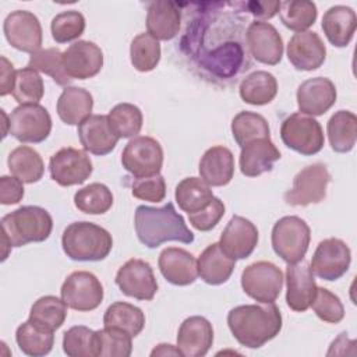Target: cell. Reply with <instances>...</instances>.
I'll use <instances>...</instances> for the list:
<instances>
[{
    "instance_id": "cell-13",
    "label": "cell",
    "mask_w": 357,
    "mask_h": 357,
    "mask_svg": "<svg viewBox=\"0 0 357 357\" xmlns=\"http://www.w3.org/2000/svg\"><path fill=\"white\" fill-rule=\"evenodd\" d=\"M92 160L88 153L77 148H61L49 160V173L61 187L78 185L92 174Z\"/></svg>"
},
{
    "instance_id": "cell-2",
    "label": "cell",
    "mask_w": 357,
    "mask_h": 357,
    "mask_svg": "<svg viewBox=\"0 0 357 357\" xmlns=\"http://www.w3.org/2000/svg\"><path fill=\"white\" fill-rule=\"evenodd\" d=\"M134 226L138 240L148 248H156L167 241H180L184 244L194 241L192 231L187 227L183 216L172 202L160 208L137 206Z\"/></svg>"
},
{
    "instance_id": "cell-52",
    "label": "cell",
    "mask_w": 357,
    "mask_h": 357,
    "mask_svg": "<svg viewBox=\"0 0 357 357\" xmlns=\"http://www.w3.org/2000/svg\"><path fill=\"white\" fill-rule=\"evenodd\" d=\"M250 13L258 18H272L279 13L280 1H250L244 4Z\"/></svg>"
},
{
    "instance_id": "cell-42",
    "label": "cell",
    "mask_w": 357,
    "mask_h": 357,
    "mask_svg": "<svg viewBox=\"0 0 357 357\" xmlns=\"http://www.w3.org/2000/svg\"><path fill=\"white\" fill-rule=\"evenodd\" d=\"M130 60L135 70L148 73L160 61V43L148 32L137 35L130 45Z\"/></svg>"
},
{
    "instance_id": "cell-27",
    "label": "cell",
    "mask_w": 357,
    "mask_h": 357,
    "mask_svg": "<svg viewBox=\"0 0 357 357\" xmlns=\"http://www.w3.org/2000/svg\"><path fill=\"white\" fill-rule=\"evenodd\" d=\"M181 24V13L176 3L156 0L148 6L146 29L156 40H170L178 31Z\"/></svg>"
},
{
    "instance_id": "cell-49",
    "label": "cell",
    "mask_w": 357,
    "mask_h": 357,
    "mask_svg": "<svg viewBox=\"0 0 357 357\" xmlns=\"http://www.w3.org/2000/svg\"><path fill=\"white\" fill-rule=\"evenodd\" d=\"M131 194L142 201L160 202L166 197V181L160 174L135 178L131 184Z\"/></svg>"
},
{
    "instance_id": "cell-16",
    "label": "cell",
    "mask_w": 357,
    "mask_h": 357,
    "mask_svg": "<svg viewBox=\"0 0 357 357\" xmlns=\"http://www.w3.org/2000/svg\"><path fill=\"white\" fill-rule=\"evenodd\" d=\"M251 56L268 66H276L283 56V40L276 28L265 21H252L245 32Z\"/></svg>"
},
{
    "instance_id": "cell-33",
    "label": "cell",
    "mask_w": 357,
    "mask_h": 357,
    "mask_svg": "<svg viewBox=\"0 0 357 357\" xmlns=\"http://www.w3.org/2000/svg\"><path fill=\"white\" fill-rule=\"evenodd\" d=\"M238 92L240 98L248 105H268L275 99L278 93V81L271 73L258 70L241 81Z\"/></svg>"
},
{
    "instance_id": "cell-24",
    "label": "cell",
    "mask_w": 357,
    "mask_h": 357,
    "mask_svg": "<svg viewBox=\"0 0 357 357\" xmlns=\"http://www.w3.org/2000/svg\"><path fill=\"white\" fill-rule=\"evenodd\" d=\"M159 271L174 286H188L198 278L195 257L178 247H167L159 254Z\"/></svg>"
},
{
    "instance_id": "cell-10",
    "label": "cell",
    "mask_w": 357,
    "mask_h": 357,
    "mask_svg": "<svg viewBox=\"0 0 357 357\" xmlns=\"http://www.w3.org/2000/svg\"><path fill=\"white\" fill-rule=\"evenodd\" d=\"M8 119V134L20 142L39 144L45 141L52 131V117L39 103L20 105L11 112Z\"/></svg>"
},
{
    "instance_id": "cell-19",
    "label": "cell",
    "mask_w": 357,
    "mask_h": 357,
    "mask_svg": "<svg viewBox=\"0 0 357 357\" xmlns=\"http://www.w3.org/2000/svg\"><path fill=\"white\" fill-rule=\"evenodd\" d=\"M336 86L325 77L308 78L297 88V105L303 114L315 117L326 113L336 102Z\"/></svg>"
},
{
    "instance_id": "cell-7",
    "label": "cell",
    "mask_w": 357,
    "mask_h": 357,
    "mask_svg": "<svg viewBox=\"0 0 357 357\" xmlns=\"http://www.w3.org/2000/svg\"><path fill=\"white\" fill-rule=\"evenodd\" d=\"M121 165L135 178L160 174L163 166V149L152 137H134L121 152Z\"/></svg>"
},
{
    "instance_id": "cell-44",
    "label": "cell",
    "mask_w": 357,
    "mask_h": 357,
    "mask_svg": "<svg viewBox=\"0 0 357 357\" xmlns=\"http://www.w3.org/2000/svg\"><path fill=\"white\" fill-rule=\"evenodd\" d=\"M96 346L100 357H128L132 351V336L123 329L103 326L96 331Z\"/></svg>"
},
{
    "instance_id": "cell-50",
    "label": "cell",
    "mask_w": 357,
    "mask_h": 357,
    "mask_svg": "<svg viewBox=\"0 0 357 357\" xmlns=\"http://www.w3.org/2000/svg\"><path fill=\"white\" fill-rule=\"evenodd\" d=\"M223 215H225L223 201L218 197H213L212 202L205 209L195 212V213H190L188 220H190L191 226L195 227L197 230L209 231L219 223V220L223 218Z\"/></svg>"
},
{
    "instance_id": "cell-40",
    "label": "cell",
    "mask_w": 357,
    "mask_h": 357,
    "mask_svg": "<svg viewBox=\"0 0 357 357\" xmlns=\"http://www.w3.org/2000/svg\"><path fill=\"white\" fill-rule=\"evenodd\" d=\"M109 124L119 138H134L144 123L142 112L132 103H119L107 114Z\"/></svg>"
},
{
    "instance_id": "cell-30",
    "label": "cell",
    "mask_w": 357,
    "mask_h": 357,
    "mask_svg": "<svg viewBox=\"0 0 357 357\" xmlns=\"http://www.w3.org/2000/svg\"><path fill=\"white\" fill-rule=\"evenodd\" d=\"M93 98L89 91L79 86H66L56 105L60 120L68 126H78L91 116Z\"/></svg>"
},
{
    "instance_id": "cell-48",
    "label": "cell",
    "mask_w": 357,
    "mask_h": 357,
    "mask_svg": "<svg viewBox=\"0 0 357 357\" xmlns=\"http://www.w3.org/2000/svg\"><path fill=\"white\" fill-rule=\"evenodd\" d=\"M319 319L329 324H337L344 318V307L340 298L325 287H318L311 304Z\"/></svg>"
},
{
    "instance_id": "cell-18",
    "label": "cell",
    "mask_w": 357,
    "mask_h": 357,
    "mask_svg": "<svg viewBox=\"0 0 357 357\" xmlns=\"http://www.w3.org/2000/svg\"><path fill=\"white\" fill-rule=\"evenodd\" d=\"M258 244L257 226L238 215L231 216L219 240L220 248L233 259L248 258Z\"/></svg>"
},
{
    "instance_id": "cell-39",
    "label": "cell",
    "mask_w": 357,
    "mask_h": 357,
    "mask_svg": "<svg viewBox=\"0 0 357 357\" xmlns=\"http://www.w3.org/2000/svg\"><path fill=\"white\" fill-rule=\"evenodd\" d=\"M280 21L291 31L303 32L314 25L318 11L317 6L308 0H286L280 1Z\"/></svg>"
},
{
    "instance_id": "cell-31",
    "label": "cell",
    "mask_w": 357,
    "mask_h": 357,
    "mask_svg": "<svg viewBox=\"0 0 357 357\" xmlns=\"http://www.w3.org/2000/svg\"><path fill=\"white\" fill-rule=\"evenodd\" d=\"M331 148L337 153L350 152L357 139V117L350 110H337L326 126Z\"/></svg>"
},
{
    "instance_id": "cell-14",
    "label": "cell",
    "mask_w": 357,
    "mask_h": 357,
    "mask_svg": "<svg viewBox=\"0 0 357 357\" xmlns=\"http://www.w3.org/2000/svg\"><path fill=\"white\" fill-rule=\"evenodd\" d=\"M3 32L7 42L17 50L36 53L42 46V25L38 17L26 10L10 13L3 24Z\"/></svg>"
},
{
    "instance_id": "cell-21",
    "label": "cell",
    "mask_w": 357,
    "mask_h": 357,
    "mask_svg": "<svg viewBox=\"0 0 357 357\" xmlns=\"http://www.w3.org/2000/svg\"><path fill=\"white\" fill-rule=\"evenodd\" d=\"M286 303L296 312L307 311L317 294V283L308 264H289L286 268Z\"/></svg>"
},
{
    "instance_id": "cell-34",
    "label": "cell",
    "mask_w": 357,
    "mask_h": 357,
    "mask_svg": "<svg viewBox=\"0 0 357 357\" xmlns=\"http://www.w3.org/2000/svg\"><path fill=\"white\" fill-rule=\"evenodd\" d=\"M8 169L13 176L22 183H38L45 173V163L42 156L31 146L21 145L13 149L7 159Z\"/></svg>"
},
{
    "instance_id": "cell-46",
    "label": "cell",
    "mask_w": 357,
    "mask_h": 357,
    "mask_svg": "<svg viewBox=\"0 0 357 357\" xmlns=\"http://www.w3.org/2000/svg\"><path fill=\"white\" fill-rule=\"evenodd\" d=\"M28 67L50 75L52 79L61 86H66L73 81L64 71L63 52H60L57 47L40 49L39 52L31 54Z\"/></svg>"
},
{
    "instance_id": "cell-12",
    "label": "cell",
    "mask_w": 357,
    "mask_h": 357,
    "mask_svg": "<svg viewBox=\"0 0 357 357\" xmlns=\"http://www.w3.org/2000/svg\"><path fill=\"white\" fill-rule=\"evenodd\" d=\"M351 251L349 245L340 238H325L322 240L311 258V272L328 282L340 279L350 266Z\"/></svg>"
},
{
    "instance_id": "cell-38",
    "label": "cell",
    "mask_w": 357,
    "mask_h": 357,
    "mask_svg": "<svg viewBox=\"0 0 357 357\" xmlns=\"http://www.w3.org/2000/svg\"><path fill=\"white\" fill-rule=\"evenodd\" d=\"M67 318L66 303L56 296L38 298L29 311V319L49 331H57Z\"/></svg>"
},
{
    "instance_id": "cell-29",
    "label": "cell",
    "mask_w": 357,
    "mask_h": 357,
    "mask_svg": "<svg viewBox=\"0 0 357 357\" xmlns=\"http://www.w3.org/2000/svg\"><path fill=\"white\" fill-rule=\"evenodd\" d=\"M356 26V13L347 6H333L322 17V31L326 39L336 47H346L350 43Z\"/></svg>"
},
{
    "instance_id": "cell-51",
    "label": "cell",
    "mask_w": 357,
    "mask_h": 357,
    "mask_svg": "<svg viewBox=\"0 0 357 357\" xmlns=\"http://www.w3.org/2000/svg\"><path fill=\"white\" fill-rule=\"evenodd\" d=\"M24 198V183L15 176L0 177V204L14 205Z\"/></svg>"
},
{
    "instance_id": "cell-17",
    "label": "cell",
    "mask_w": 357,
    "mask_h": 357,
    "mask_svg": "<svg viewBox=\"0 0 357 357\" xmlns=\"http://www.w3.org/2000/svg\"><path fill=\"white\" fill-rule=\"evenodd\" d=\"M63 66L71 79L95 77L103 67V53L89 40H78L63 52Z\"/></svg>"
},
{
    "instance_id": "cell-4",
    "label": "cell",
    "mask_w": 357,
    "mask_h": 357,
    "mask_svg": "<svg viewBox=\"0 0 357 357\" xmlns=\"http://www.w3.org/2000/svg\"><path fill=\"white\" fill-rule=\"evenodd\" d=\"M64 254L73 261L96 262L105 259L113 247L112 234L92 222H73L61 236Z\"/></svg>"
},
{
    "instance_id": "cell-37",
    "label": "cell",
    "mask_w": 357,
    "mask_h": 357,
    "mask_svg": "<svg viewBox=\"0 0 357 357\" xmlns=\"http://www.w3.org/2000/svg\"><path fill=\"white\" fill-rule=\"evenodd\" d=\"M231 134L240 148L257 138H271V130L266 119L248 110H243L233 117Z\"/></svg>"
},
{
    "instance_id": "cell-22",
    "label": "cell",
    "mask_w": 357,
    "mask_h": 357,
    "mask_svg": "<svg viewBox=\"0 0 357 357\" xmlns=\"http://www.w3.org/2000/svg\"><path fill=\"white\" fill-rule=\"evenodd\" d=\"M213 343L212 324L199 315L185 318L177 332V349L184 357H202Z\"/></svg>"
},
{
    "instance_id": "cell-3",
    "label": "cell",
    "mask_w": 357,
    "mask_h": 357,
    "mask_svg": "<svg viewBox=\"0 0 357 357\" xmlns=\"http://www.w3.org/2000/svg\"><path fill=\"white\" fill-rule=\"evenodd\" d=\"M1 245L6 261L11 247H22L29 243H42L49 238L53 229L50 213L38 205H25L1 218Z\"/></svg>"
},
{
    "instance_id": "cell-32",
    "label": "cell",
    "mask_w": 357,
    "mask_h": 357,
    "mask_svg": "<svg viewBox=\"0 0 357 357\" xmlns=\"http://www.w3.org/2000/svg\"><path fill=\"white\" fill-rule=\"evenodd\" d=\"M213 197L211 185H208L201 177L183 178L176 185L174 191L178 208L188 215L205 209L212 202Z\"/></svg>"
},
{
    "instance_id": "cell-5",
    "label": "cell",
    "mask_w": 357,
    "mask_h": 357,
    "mask_svg": "<svg viewBox=\"0 0 357 357\" xmlns=\"http://www.w3.org/2000/svg\"><path fill=\"white\" fill-rule=\"evenodd\" d=\"M272 248L287 264H297L304 259L310 240L311 229L307 222L298 216H283L272 229Z\"/></svg>"
},
{
    "instance_id": "cell-45",
    "label": "cell",
    "mask_w": 357,
    "mask_h": 357,
    "mask_svg": "<svg viewBox=\"0 0 357 357\" xmlns=\"http://www.w3.org/2000/svg\"><path fill=\"white\" fill-rule=\"evenodd\" d=\"M63 351L70 357H98L96 331L84 325L71 326L63 335Z\"/></svg>"
},
{
    "instance_id": "cell-41",
    "label": "cell",
    "mask_w": 357,
    "mask_h": 357,
    "mask_svg": "<svg viewBox=\"0 0 357 357\" xmlns=\"http://www.w3.org/2000/svg\"><path fill=\"white\" fill-rule=\"evenodd\" d=\"M74 205L84 213L102 215L112 208L113 194L107 185L102 183H92L74 194Z\"/></svg>"
},
{
    "instance_id": "cell-47",
    "label": "cell",
    "mask_w": 357,
    "mask_h": 357,
    "mask_svg": "<svg viewBox=\"0 0 357 357\" xmlns=\"http://www.w3.org/2000/svg\"><path fill=\"white\" fill-rule=\"evenodd\" d=\"M52 38L57 43H67L78 39L85 31V17L77 10H67L57 14L50 24Z\"/></svg>"
},
{
    "instance_id": "cell-9",
    "label": "cell",
    "mask_w": 357,
    "mask_h": 357,
    "mask_svg": "<svg viewBox=\"0 0 357 357\" xmlns=\"http://www.w3.org/2000/svg\"><path fill=\"white\" fill-rule=\"evenodd\" d=\"M241 287L258 303H275L283 287V273L275 264L258 261L244 268Z\"/></svg>"
},
{
    "instance_id": "cell-1",
    "label": "cell",
    "mask_w": 357,
    "mask_h": 357,
    "mask_svg": "<svg viewBox=\"0 0 357 357\" xmlns=\"http://www.w3.org/2000/svg\"><path fill=\"white\" fill-rule=\"evenodd\" d=\"M227 325L241 346L259 349L279 335L282 314L275 303L238 305L229 311Z\"/></svg>"
},
{
    "instance_id": "cell-35",
    "label": "cell",
    "mask_w": 357,
    "mask_h": 357,
    "mask_svg": "<svg viewBox=\"0 0 357 357\" xmlns=\"http://www.w3.org/2000/svg\"><path fill=\"white\" fill-rule=\"evenodd\" d=\"M54 332L49 331L31 319L21 324L15 331V340L20 350L32 357L46 356L54 344Z\"/></svg>"
},
{
    "instance_id": "cell-6",
    "label": "cell",
    "mask_w": 357,
    "mask_h": 357,
    "mask_svg": "<svg viewBox=\"0 0 357 357\" xmlns=\"http://www.w3.org/2000/svg\"><path fill=\"white\" fill-rule=\"evenodd\" d=\"M280 138L287 148L304 156L318 153L325 142L321 124L314 117L300 112L282 121Z\"/></svg>"
},
{
    "instance_id": "cell-36",
    "label": "cell",
    "mask_w": 357,
    "mask_h": 357,
    "mask_svg": "<svg viewBox=\"0 0 357 357\" xmlns=\"http://www.w3.org/2000/svg\"><path fill=\"white\" fill-rule=\"evenodd\" d=\"M103 326L123 329L135 337L142 332L145 326V315L137 305L126 301H116L110 304L105 311Z\"/></svg>"
},
{
    "instance_id": "cell-15",
    "label": "cell",
    "mask_w": 357,
    "mask_h": 357,
    "mask_svg": "<svg viewBox=\"0 0 357 357\" xmlns=\"http://www.w3.org/2000/svg\"><path fill=\"white\" fill-rule=\"evenodd\" d=\"M114 280L123 294L137 300L149 301L158 291L152 266L139 258H131L120 266Z\"/></svg>"
},
{
    "instance_id": "cell-26",
    "label": "cell",
    "mask_w": 357,
    "mask_h": 357,
    "mask_svg": "<svg viewBox=\"0 0 357 357\" xmlns=\"http://www.w3.org/2000/svg\"><path fill=\"white\" fill-rule=\"evenodd\" d=\"M201 178L211 187H222L234 176V156L226 146L216 145L205 151L198 167Z\"/></svg>"
},
{
    "instance_id": "cell-54",
    "label": "cell",
    "mask_w": 357,
    "mask_h": 357,
    "mask_svg": "<svg viewBox=\"0 0 357 357\" xmlns=\"http://www.w3.org/2000/svg\"><path fill=\"white\" fill-rule=\"evenodd\" d=\"M151 356H181V353L177 346L160 343L151 351Z\"/></svg>"
},
{
    "instance_id": "cell-25",
    "label": "cell",
    "mask_w": 357,
    "mask_h": 357,
    "mask_svg": "<svg viewBox=\"0 0 357 357\" xmlns=\"http://www.w3.org/2000/svg\"><path fill=\"white\" fill-rule=\"evenodd\" d=\"M280 159V152L271 138H257L241 148L240 170L247 177H258L273 169V163Z\"/></svg>"
},
{
    "instance_id": "cell-11",
    "label": "cell",
    "mask_w": 357,
    "mask_h": 357,
    "mask_svg": "<svg viewBox=\"0 0 357 357\" xmlns=\"http://www.w3.org/2000/svg\"><path fill=\"white\" fill-rule=\"evenodd\" d=\"M61 300L75 311H92L103 300V286L91 272L75 271L66 278L60 289Z\"/></svg>"
},
{
    "instance_id": "cell-28",
    "label": "cell",
    "mask_w": 357,
    "mask_h": 357,
    "mask_svg": "<svg viewBox=\"0 0 357 357\" xmlns=\"http://www.w3.org/2000/svg\"><path fill=\"white\" fill-rule=\"evenodd\" d=\"M236 266V259L230 258L219 245L209 244L197 259L198 276L208 284L218 286L226 283Z\"/></svg>"
},
{
    "instance_id": "cell-53",
    "label": "cell",
    "mask_w": 357,
    "mask_h": 357,
    "mask_svg": "<svg viewBox=\"0 0 357 357\" xmlns=\"http://www.w3.org/2000/svg\"><path fill=\"white\" fill-rule=\"evenodd\" d=\"M15 70L13 64L1 56V79H0V95L6 96L13 92L14 81H15Z\"/></svg>"
},
{
    "instance_id": "cell-8",
    "label": "cell",
    "mask_w": 357,
    "mask_h": 357,
    "mask_svg": "<svg viewBox=\"0 0 357 357\" xmlns=\"http://www.w3.org/2000/svg\"><path fill=\"white\" fill-rule=\"evenodd\" d=\"M331 183V173L324 163H314L301 169L293 178V185L284 192L286 204L307 206L325 199Z\"/></svg>"
},
{
    "instance_id": "cell-43",
    "label": "cell",
    "mask_w": 357,
    "mask_h": 357,
    "mask_svg": "<svg viewBox=\"0 0 357 357\" xmlns=\"http://www.w3.org/2000/svg\"><path fill=\"white\" fill-rule=\"evenodd\" d=\"M45 86L39 73L31 67L17 70L13 86V98L20 105H35L43 98Z\"/></svg>"
},
{
    "instance_id": "cell-23",
    "label": "cell",
    "mask_w": 357,
    "mask_h": 357,
    "mask_svg": "<svg viewBox=\"0 0 357 357\" xmlns=\"http://www.w3.org/2000/svg\"><path fill=\"white\" fill-rule=\"evenodd\" d=\"M77 134L84 151L98 156L110 153L120 139L113 132L107 116L103 114H91L86 117L81 124H78Z\"/></svg>"
},
{
    "instance_id": "cell-20",
    "label": "cell",
    "mask_w": 357,
    "mask_h": 357,
    "mask_svg": "<svg viewBox=\"0 0 357 357\" xmlns=\"http://www.w3.org/2000/svg\"><path fill=\"white\" fill-rule=\"evenodd\" d=\"M287 59L296 70H317L326 59L325 43L317 32H297L287 43Z\"/></svg>"
}]
</instances>
